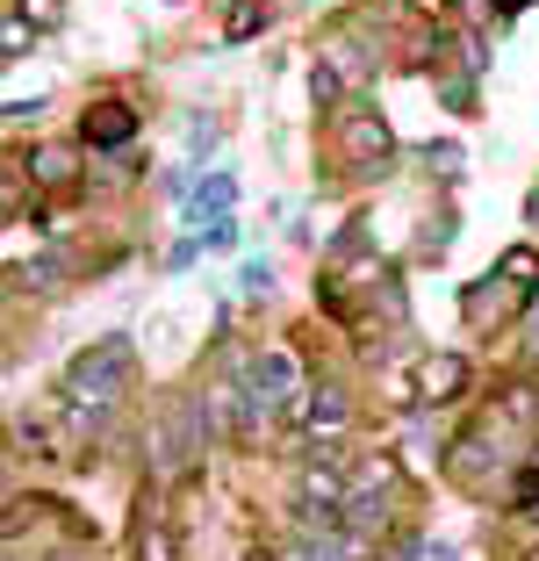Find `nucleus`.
Returning a JSON list of instances; mask_svg holds the SVG:
<instances>
[{
  "mask_svg": "<svg viewBox=\"0 0 539 561\" xmlns=\"http://www.w3.org/2000/svg\"><path fill=\"white\" fill-rule=\"evenodd\" d=\"M72 159H80L72 145H36L22 165H30V181H36V187H66V181H72Z\"/></svg>",
  "mask_w": 539,
  "mask_h": 561,
  "instance_id": "nucleus-9",
  "label": "nucleus"
},
{
  "mask_svg": "<svg viewBox=\"0 0 539 561\" xmlns=\"http://www.w3.org/2000/svg\"><path fill=\"white\" fill-rule=\"evenodd\" d=\"M525 296H532V288H518V280H511L504 266H496V274L482 280V288H468V324H474V331H496V324H504V317L518 310Z\"/></svg>",
  "mask_w": 539,
  "mask_h": 561,
  "instance_id": "nucleus-7",
  "label": "nucleus"
},
{
  "mask_svg": "<svg viewBox=\"0 0 539 561\" xmlns=\"http://www.w3.org/2000/svg\"><path fill=\"white\" fill-rule=\"evenodd\" d=\"M425 159H432V165H439V173H460V151H454V145H432V151H425Z\"/></svg>",
  "mask_w": 539,
  "mask_h": 561,
  "instance_id": "nucleus-16",
  "label": "nucleus"
},
{
  "mask_svg": "<svg viewBox=\"0 0 539 561\" xmlns=\"http://www.w3.org/2000/svg\"><path fill=\"white\" fill-rule=\"evenodd\" d=\"M230 195H238V187H230V173H216V181H202V195H195V202L216 216V209H230Z\"/></svg>",
  "mask_w": 539,
  "mask_h": 561,
  "instance_id": "nucleus-14",
  "label": "nucleus"
},
{
  "mask_svg": "<svg viewBox=\"0 0 539 561\" xmlns=\"http://www.w3.org/2000/svg\"><path fill=\"white\" fill-rule=\"evenodd\" d=\"M496 266H504V274H511V280H518V288H539V252H532V245H518V252H504V260H496Z\"/></svg>",
  "mask_w": 539,
  "mask_h": 561,
  "instance_id": "nucleus-12",
  "label": "nucleus"
},
{
  "mask_svg": "<svg viewBox=\"0 0 539 561\" xmlns=\"http://www.w3.org/2000/svg\"><path fill=\"white\" fill-rule=\"evenodd\" d=\"M80 137L94 151H123L137 137V108H123V101H94V108L80 116Z\"/></svg>",
  "mask_w": 539,
  "mask_h": 561,
  "instance_id": "nucleus-8",
  "label": "nucleus"
},
{
  "mask_svg": "<svg viewBox=\"0 0 539 561\" xmlns=\"http://www.w3.org/2000/svg\"><path fill=\"white\" fill-rule=\"evenodd\" d=\"M137 561H180V540L159 526V518H145V526H137Z\"/></svg>",
  "mask_w": 539,
  "mask_h": 561,
  "instance_id": "nucleus-10",
  "label": "nucleus"
},
{
  "mask_svg": "<svg viewBox=\"0 0 539 561\" xmlns=\"http://www.w3.org/2000/svg\"><path fill=\"white\" fill-rule=\"evenodd\" d=\"M130 375H137V353L123 346V339H101V346H87L80 360L66 367V403L72 411H115V403L130 397Z\"/></svg>",
  "mask_w": 539,
  "mask_h": 561,
  "instance_id": "nucleus-1",
  "label": "nucleus"
},
{
  "mask_svg": "<svg viewBox=\"0 0 539 561\" xmlns=\"http://www.w3.org/2000/svg\"><path fill=\"white\" fill-rule=\"evenodd\" d=\"M345 425H353V397H345L339 381H317V389L288 397V439L295 446H331Z\"/></svg>",
  "mask_w": 539,
  "mask_h": 561,
  "instance_id": "nucleus-2",
  "label": "nucleus"
},
{
  "mask_svg": "<svg viewBox=\"0 0 539 561\" xmlns=\"http://www.w3.org/2000/svg\"><path fill=\"white\" fill-rule=\"evenodd\" d=\"M339 151H345V165H353L359 181H375V173H389L395 137H389V123H381L375 108H345L339 116Z\"/></svg>",
  "mask_w": 539,
  "mask_h": 561,
  "instance_id": "nucleus-3",
  "label": "nucleus"
},
{
  "mask_svg": "<svg viewBox=\"0 0 539 561\" xmlns=\"http://www.w3.org/2000/svg\"><path fill=\"white\" fill-rule=\"evenodd\" d=\"M22 15H30L36 30H50V22H58V0H22Z\"/></svg>",
  "mask_w": 539,
  "mask_h": 561,
  "instance_id": "nucleus-15",
  "label": "nucleus"
},
{
  "mask_svg": "<svg viewBox=\"0 0 539 561\" xmlns=\"http://www.w3.org/2000/svg\"><path fill=\"white\" fill-rule=\"evenodd\" d=\"M58 561H94V554H87V547H72V554H58Z\"/></svg>",
  "mask_w": 539,
  "mask_h": 561,
  "instance_id": "nucleus-17",
  "label": "nucleus"
},
{
  "mask_svg": "<svg viewBox=\"0 0 539 561\" xmlns=\"http://www.w3.org/2000/svg\"><path fill=\"white\" fill-rule=\"evenodd\" d=\"M345 490H353V476H345L339 461H324V454H317V461L302 468V482H295V496H302V512H310V518H324V526L345 512Z\"/></svg>",
  "mask_w": 539,
  "mask_h": 561,
  "instance_id": "nucleus-5",
  "label": "nucleus"
},
{
  "mask_svg": "<svg viewBox=\"0 0 539 561\" xmlns=\"http://www.w3.org/2000/svg\"><path fill=\"white\" fill-rule=\"evenodd\" d=\"M468 389V360L460 353H425V360L410 367V397L417 403H454Z\"/></svg>",
  "mask_w": 539,
  "mask_h": 561,
  "instance_id": "nucleus-6",
  "label": "nucleus"
},
{
  "mask_svg": "<svg viewBox=\"0 0 539 561\" xmlns=\"http://www.w3.org/2000/svg\"><path fill=\"white\" fill-rule=\"evenodd\" d=\"M295 381H302V360H295L288 346H266V353H252V360H245V389L260 403H280V411H288V397H302Z\"/></svg>",
  "mask_w": 539,
  "mask_h": 561,
  "instance_id": "nucleus-4",
  "label": "nucleus"
},
{
  "mask_svg": "<svg viewBox=\"0 0 539 561\" xmlns=\"http://www.w3.org/2000/svg\"><path fill=\"white\" fill-rule=\"evenodd\" d=\"M532 518H539V496H532Z\"/></svg>",
  "mask_w": 539,
  "mask_h": 561,
  "instance_id": "nucleus-18",
  "label": "nucleus"
},
{
  "mask_svg": "<svg viewBox=\"0 0 539 561\" xmlns=\"http://www.w3.org/2000/svg\"><path fill=\"white\" fill-rule=\"evenodd\" d=\"M0 50H8V58H22V50H30V15H8V22H0Z\"/></svg>",
  "mask_w": 539,
  "mask_h": 561,
  "instance_id": "nucleus-13",
  "label": "nucleus"
},
{
  "mask_svg": "<svg viewBox=\"0 0 539 561\" xmlns=\"http://www.w3.org/2000/svg\"><path fill=\"white\" fill-rule=\"evenodd\" d=\"M260 22H266L260 0H238V8H230V22H223V36H230V44H245V36L260 30Z\"/></svg>",
  "mask_w": 539,
  "mask_h": 561,
  "instance_id": "nucleus-11",
  "label": "nucleus"
}]
</instances>
